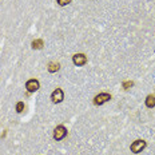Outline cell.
<instances>
[{"label": "cell", "instance_id": "obj_9", "mask_svg": "<svg viewBox=\"0 0 155 155\" xmlns=\"http://www.w3.org/2000/svg\"><path fill=\"white\" fill-rule=\"evenodd\" d=\"M60 68V64L59 63H56V62H51L50 64H48V72H51V74H54V72H56V71H59Z\"/></svg>", "mask_w": 155, "mask_h": 155}, {"label": "cell", "instance_id": "obj_12", "mask_svg": "<svg viewBox=\"0 0 155 155\" xmlns=\"http://www.w3.org/2000/svg\"><path fill=\"white\" fill-rule=\"evenodd\" d=\"M56 3L60 5V7H64V5H68L71 3V0H56Z\"/></svg>", "mask_w": 155, "mask_h": 155}, {"label": "cell", "instance_id": "obj_10", "mask_svg": "<svg viewBox=\"0 0 155 155\" xmlns=\"http://www.w3.org/2000/svg\"><path fill=\"white\" fill-rule=\"evenodd\" d=\"M23 110H24V103L23 102H18V103H16V112H18V114H21V112H23Z\"/></svg>", "mask_w": 155, "mask_h": 155}, {"label": "cell", "instance_id": "obj_3", "mask_svg": "<svg viewBox=\"0 0 155 155\" xmlns=\"http://www.w3.org/2000/svg\"><path fill=\"white\" fill-rule=\"evenodd\" d=\"M67 137V128L64 126H56L54 130V139L55 140H62Z\"/></svg>", "mask_w": 155, "mask_h": 155}, {"label": "cell", "instance_id": "obj_2", "mask_svg": "<svg viewBox=\"0 0 155 155\" xmlns=\"http://www.w3.org/2000/svg\"><path fill=\"white\" fill-rule=\"evenodd\" d=\"M144 148H146V142H144L143 139H137L135 142H132V144L130 146L131 153H134V154L142 153Z\"/></svg>", "mask_w": 155, "mask_h": 155}, {"label": "cell", "instance_id": "obj_5", "mask_svg": "<svg viewBox=\"0 0 155 155\" xmlns=\"http://www.w3.org/2000/svg\"><path fill=\"white\" fill-rule=\"evenodd\" d=\"M39 87H40V83H39L38 79H30V80H27V83H25V88H27V91L30 94L38 91Z\"/></svg>", "mask_w": 155, "mask_h": 155}, {"label": "cell", "instance_id": "obj_8", "mask_svg": "<svg viewBox=\"0 0 155 155\" xmlns=\"http://www.w3.org/2000/svg\"><path fill=\"white\" fill-rule=\"evenodd\" d=\"M144 103H146V107H148V108L155 107V95H147Z\"/></svg>", "mask_w": 155, "mask_h": 155}, {"label": "cell", "instance_id": "obj_1", "mask_svg": "<svg viewBox=\"0 0 155 155\" xmlns=\"http://www.w3.org/2000/svg\"><path fill=\"white\" fill-rule=\"evenodd\" d=\"M111 101V94H107V92H101L94 98V104L95 106H102L104 103H107Z\"/></svg>", "mask_w": 155, "mask_h": 155}, {"label": "cell", "instance_id": "obj_4", "mask_svg": "<svg viewBox=\"0 0 155 155\" xmlns=\"http://www.w3.org/2000/svg\"><path fill=\"white\" fill-rule=\"evenodd\" d=\"M63 99H64V92H63V90L62 88H55L52 94H51V101H52V103H62L63 102Z\"/></svg>", "mask_w": 155, "mask_h": 155}, {"label": "cell", "instance_id": "obj_11", "mask_svg": "<svg viewBox=\"0 0 155 155\" xmlns=\"http://www.w3.org/2000/svg\"><path fill=\"white\" fill-rule=\"evenodd\" d=\"M123 88L124 90H128V88H131L132 86H134V82H132V80H127V82H123Z\"/></svg>", "mask_w": 155, "mask_h": 155}, {"label": "cell", "instance_id": "obj_6", "mask_svg": "<svg viewBox=\"0 0 155 155\" xmlns=\"http://www.w3.org/2000/svg\"><path fill=\"white\" fill-rule=\"evenodd\" d=\"M72 62H74L75 66L82 67V66H84V64L87 63V56L84 54H75L72 56Z\"/></svg>", "mask_w": 155, "mask_h": 155}, {"label": "cell", "instance_id": "obj_7", "mask_svg": "<svg viewBox=\"0 0 155 155\" xmlns=\"http://www.w3.org/2000/svg\"><path fill=\"white\" fill-rule=\"evenodd\" d=\"M43 46H44V41L41 40V39H35V40L31 43V47L34 48V50H41Z\"/></svg>", "mask_w": 155, "mask_h": 155}]
</instances>
